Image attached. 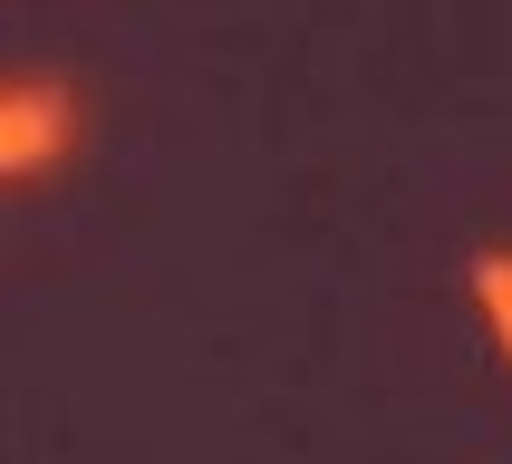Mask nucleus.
<instances>
[{
  "instance_id": "obj_2",
  "label": "nucleus",
  "mask_w": 512,
  "mask_h": 464,
  "mask_svg": "<svg viewBox=\"0 0 512 464\" xmlns=\"http://www.w3.org/2000/svg\"><path fill=\"white\" fill-rule=\"evenodd\" d=\"M474 310H484V329H493V348L512 358V252H474Z\"/></svg>"
},
{
  "instance_id": "obj_1",
  "label": "nucleus",
  "mask_w": 512,
  "mask_h": 464,
  "mask_svg": "<svg viewBox=\"0 0 512 464\" xmlns=\"http://www.w3.org/2000/svg\"><path fill=\"white\" fill-rule=\"evenodd\" d=\"M87 136V97L68 78H10L0 87V184H39V174H58L68 155H78Z\"/></svg>"
}]
</instances>
